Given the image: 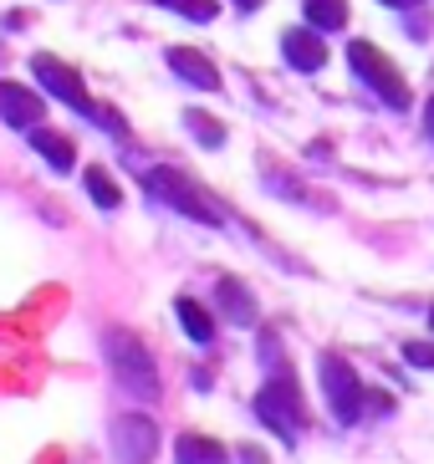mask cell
<instances>
[{"mask_svg": "<svg viewBox=\"0 0 434 464\" xmlns=\"http://www.w3.org/2000/svg\"><path fill=\"white\" fill-rule=\"evenodd\" d=\"M103 347H108V368H113V378H118V388L123 393H133V398H159V368H153V357H149V347L133 337V332H123V327H113L108 337H103Z\"/></svg>", "mask_w": 434, "mask_h": 464, "instance_id": "1", "label": "cell"}, {"mask_svg": "<svg viewBox=\"0 0 434 464\" xmlns=\"http://www.w3.org/2000/svg\"><path fill=\"white\" fill-rule=\"evenodd\" d=\"M348 62H353V72L383 97V102H389V108H409V102H414V97H409L404 72H399L373 42H353V46H348Z\"/></svg>", "mask_w": 434, "mask_h": 464, "instance_id": "2", "label": "cell"}, {"mask_svg": "<svg viewBox=\"0 0 434 464\" xmlns=\"http://www.w3.org/2000/svg\"><path fill=\"white\" fill-rule=\"evenodd\" d=\"M322 388H327V403H332V419L338 423H358L368 409V393H363V382H358L353 362L338 353H322Z\"/></svg>", "mask_w": 434, "mask_h": 464, "instance_id": "3", "label": "cell"}, {"mask_svg": "<svg viewBox=\"0 0 434 464\" xmlns=\"http://www.w3.org/2000/svg\"><path fill=\"white\" fill-rule=\"evenodd\" d=\"M256 413H261V423H271L281 439H297V429L307 423V403H301V388H297V378H271L266 388L256 393Z\"/></svg>", "mask_w": 434, "mask_h": 464, "instance_id": "4", "label": "cell"}, {"mask_svg": "<svg viewBox=\"0 0 434 464\" xmlns=\"http://www.w3.org/2000/svg\"><path fill=\"white\" fill-rule=\"evenodd\" d=\"M31 72H36V82L46 87L52 97H62V102H67L72 112H82V118H93V123H103V118H108V112H103V108L93 102V97H87V87H82V77H77V72H72L67 62H56L52 52H36V56H31Z\"/></svg>", "mask_w": 434, "mask_h": 464, "instance_id": "5", "label": "cell"}, {"mask_svg": "<svg viewBox=\"0 0 434 464\" xmlns=\"http://www.w3.org/2000/svg\"><path fill=\"white\" fill-rule=\"evenodd\" d=\"M149 194H153V199H163L169 209H179V215L210 225V230L220 225V209L210 205V199L194 189V179H184L179 169H149Z\"/></svg>", "mask_w": 434, "mask_h": 464, "instance_id": "6", "label": "cell"}, {"mask_svg": "<svg viewBox=\"0 0 434 464\" xmlns=\"http://www.w3.org/2000/svg\"><path fill=\"white\" fill-rule=\"evenodd\" d=\"M153 450H159V429H153V419H143V413H123V419L113 423V459L118 464H149Z\"/></svg>", "mask_w": 434, "mask_h": 464, "instance_id": "7", "label": "cell"}, {"mask_svg": "<svg viewBox=\"0 0 434 464\" xmlns=\"http://www.w3.org/2000/svg\"><path fill=\"white\" fill-rule=\"evenodd\" d=\"M0 118H5L11 128H41L46 102H41L31 87H21V82H0Z\"/></svg>", "mask_w": 434, "mask_h": 464, "instance_id": "8", "label": "cell"}, {"mask_svg": "<svg viewBox=\"0 0 434 464\" xmlns=\"http://www.w3.org/2000/svg\"><path fill=\"white\" fill-rule=\"evenodd\" d=\"M169 67H174V77H184V82L200 87V92H215V87H220V72H215V62H210L204 52L169 46Z\"/></svg>", "mask_w": 434, "mask_h": 464, "instance_id": "9", "label": "cell"}, {"mask_svg": "<svg viewBox=\"0 0 434 464\" xmlns=\"http://www.w3.org/2000/svg\"><path fill=\"white\" fill-rule=\"evenodd\" d=\"M281 52H286V62L297 72H317L327 62V46H322V36H317V26H297V31H286L281 36Z\"/></svg>", "mask_w": 434, "mask_h": 464, "instance_id": "10", "label": "cell"}, {"mask_svg": "<svg viewBox=\"0 0 434 464\" xmlns=\"http://www.w3.org/2000/svg\"><path fill=\"white\" fill-rule=\"evenodd\" d=\"M215 296H220V312L231 316L235 327H251V322H256V301H251V291H245L235 276H225V281H220Z\"/></svg>", "mask_w": 434, "mask_h": 464, "instance_id": "11", "label": "cell"}, {"mask_svg": "<svg viewBox=\"0 0 434 464\" xmlns=\"http://www.w3.org/2000/svg\"><path fill=\"white\" fill-rule=\"evenodd\" d=\"M31 149L46 159V164L56 169V174H67L72 164H77V149H72V138L62 133H46V128H31Z\"/></svg>", "mask_w": 434, "mask_h": 464, "instance_id": "12", "label": "cell"}, {"mask_svg": "<svg viewBox=\"0 0 434 464\" xmlns=\"http://www.w3.org/2000/svg\"><path fill=\"white\" fill-rule=\"evenodd\" d=\"M174 454H179V464H225L231 459L225 444H215V439H204V434H179Z\"/></svg>", "mask_w": 434, "mask_h": 464, "instance_id": "13", "label": "cell"}, {"mask_svg": "<svg viewBox=\"0 0 434 464\" xmlns=\"http://www.w3.org/2000/svg\"><path fill=\"white\" fill-rule=\"evenodd\" d=\"M174 306H179V327L190 332L194 342H215V316L204 312L200 301H194V296H179Z\"/></svg>", "mask_w": 434, "mask_h": 464, "instance_id": "14", "label": "cell"}, {"mask_svg": "<svg viewBox=\"0 0 434 464\" xmlns=\"http://www.w3.org/2000/svg\"><path fill=\"white\" fill-rule=\"evenodd\" d=\"M307 21L317 31H342L348 26V0H307Z\"/></svg>", "mask_w": 434, "mask_h": 464, "instance_id": "15", "label": "cell"}, {"mask_svg": "<svg viewBox=\"0 0 434 464\" xmlns=\"http://www.w3.org/2000/svg\"><path fill=\"white\" fill-rule=\"evenodd\" d=\"M87 194H93V205H103V209H118L123 205V189L113 184V174L108 169H87Z\"/></svg>", "mask_w": 434, "mask_h": 464, "instance_id": "16", "label": "cell"}, {"mask_svg": "<svg viewBox=\"0 0 434 464\" xmlns=\"http://www.w3.org/2000/svg\"><path fill=\"white\" fill-rule=\"evenodd\" d=\"M184 123H190L194 133H200V143H204V149H220V143H225V123H215L210 112L190 108V112H184Z\"/></svg>", "mask_w": 434, "mask_h": 464, "instance_id": "17", "label": "cell"}, {"mask_svg": "<svg viewBox=\"0 0 434 464\" xmlns=\"http://www.w3.org/2000/svg\"><path fill=\"white\" fill-rule=\"evenodd\" d=\"M163 11H179V15H190V21H215L220 5L215 0H159Z\"/></svg>", "mask_w": 434, "mask_h": 464, "instance_id": "18", "label": "cell"}, {"mask_svg": "<svg viewBox=\"0 0 434 464\" xmlns=\"http://www.w3.org/2000/svg\"><path fill=\"white\" fill-rule=\"evenodd\" d=\"M424 128H429V138H434V97H429V108H424Z\"/></svg>", "mask_w": 434, "mask_h": 464, "instance_id": "19", "label": "cell"}, {"mask_svg": "<svg viewBox=\"0 0 434 464\" xmlns=\"http://www.w3.org/2000/svg\"><path fill=\"white\" fill-rule=\"evenodd\" d=\"M383 5H394V11H409V5H419V0H383Z\"/></svg>", "mask_w": 434, "mask_h": 464, "instance_id": "20", "label": "cell"}, {"mask_svg": "<svg viewBox=\"0 0 434 464\" xmlns=\"http://www.w3.org/2000/svg\"><path fill=\"white\" fill-rule=\"evenodd\" d=\"M235 5H241V11H256V5H261V0H235Z\"/></svg>", "mask_w": 434, "mask_h": 464, "instance_id": "21", "label": "cell"}, {"mask_svg": "<svg viewBox=\"0 0 434 464\" xmlns=\"http://www.w3.org/2000/svg\"><path fill=\"white\" fill-rule=\"evenodd\" d=\"M429 327H434V306H429Z\"/></svg>", "mask_w": 434, "mask_h": 464, "instance_id": "22", "label": "cell"}]
</instances>
